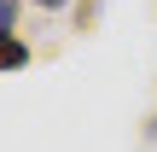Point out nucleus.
I'll return each instance as SVG.
<instances>
[{"instance_id": "f257e3e1", "label": "nucleus", "mask_w": 157, "mask_h": 152, "mask_svg": "<svg viewBox=\"0 0 157 152\" xmlns=\"http://www.w3.org/2000/svg\"><path fill=\"white\" fill-rule=\"evenodd\" d=\"M23 64H29V47L6 29V35H0V76H6V70H23Z\"/></svg>"}, {"instance_id": "f03ea898", "label": "nucleus", "mask_w": 157, "mask_h": 152, "mask_svg": "<svg viewBox=\"0 0 157 152\" xmlns=\"http://www.w3.org/2000/svg\"><path fill=\"white\" fill-rule=\"evenodd\" d=\"M17 29V0H0V35Z\"/></svg>"}, {"instance_id": "7ed1b4c3", "label": "nucleus", "mask_w": 157, "mask_h": 152, "mask_svg": "<svg viewBox=\"0 0 157 152\" xmlns=\"http://www.w3.org/2000/svg\"><path fill=\"white\" fill-rule=\"evenodd\" d=\"M35 6H47V12H58V6H70V0H35Z\"/></svg>"}]
</instances>
